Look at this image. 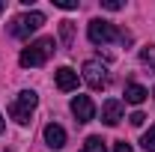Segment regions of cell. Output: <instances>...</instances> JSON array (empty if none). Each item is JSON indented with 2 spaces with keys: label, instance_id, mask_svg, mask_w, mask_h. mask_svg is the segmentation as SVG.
<instances>
[{
  "label": "cell",
  "instance_id": "obj_1",
  "mask_svg": "<svg viewBox=\"0 0 155 152\" xmlns=\"http://www.w3.org/2000/svg\"><path fill=\"white\" fill-rule=\"evenodd\" d=\"M57 51V42L51 36H42V39H36L30 48H24L21 51V57H18V63L24 66V69H33V66H45L48 60H51V54Z\"/></svg>",
  "mask_w": 155,
  "mask_h": 152
},
{
  "label": "cell",
  "instance_id": "obj_2",
  "mask_svg": "<svg viewBox=\"0 0 155 152\" xmlns=\"http://www.w3.org/2000/svg\"><path fill=\"white\" fill-rule=\"evenodd\" d=\"M87 36H90V42L93 45H107V42H114V39H119V42H128V33H119L110 21L104 18H93L90 21V27H87Z\"/></svg>",
  "mask_w": 155,
  "mask_h": 152
},
{
  "label": "cell",
  "instance_id": "obj_3",
  "mask_svg": "<svg viewBox=\"0 0 155 152\" xmlns=\"http://www.w3.org/2000/svg\"><path fill=\"white\" fill-rule=\"evenodd\" d=\"M36 104H39V95L33 93V90H21L18 98L9 104V116H12L18 125H27L30 116H33V111H36Z\"/></svg>",
  "mask_w": 155,
  "mask_h": 152
},
{
  "label": "cell",
  "instance_id": "obj_4",
  "mask_svg": "<svg viewBox=\"0 0 155 152\" xmlns=\"http://www.w3.org/2000/svg\"><path fill=\"white\" fill-rule=\"evenodd\" d=\"M42 24H45V15L42 12H24V15H18V18L9 24V33L15 39H27L30 33H36Z\"/></svg>",
  "mask_w": 155,
  "mask_h": 152
},
{
  "label": "cell",
  "instance_id": "obj_5",
  "mask_svg": "<svg viewBox=\"0 0 155 152\" xmlns=\"http://www.w3.org/2000/svg\"><path fill=\"white\" fill-rule=\"evenodd\" d=\"M84 81L90 84V90H104L107 87V66L101 60H87L84 63Z\"/></svg>",
  "mask_w": 155,
  "mask_h": 152
},
{
  "label": "cell",
  "instance_id": "obj_6",
  "mask_svg": "<svg viewBox=\"0 0 155 152\" xmlns=\"http://www.w3.org/2000/svg\"><path fill=\"white\" fill-rule=\"evenodd\" d=\"M72 114H75L78 122L96 119V104H93V98H90V95H75V98H72Z\"/></svg>",
  "mask_w": 155,
  "mask_h": 152
},
{
  "label": "cell",
  "instance_id": "obj_7",
  "mask_svg": "<svg viewBox=\"0 0 155 152\" xmlns=\"http://www.w3.org/2000/svg\"><path fill=\"white\" fill-rule=\"evenodd\" d=\"M119 119H122V101L119 98H107L101 104V122L114 128V125H119Z\"/></svg>",
  "mask_w": 155,
  "mask_h": 152
},
{
  "label": "cell",
  "instance_id": "obj_8",
  "mask_svg": "<svg viewBox=\"0 0 155 152\" xmlns=\"http://www.w3.org/2000/svg\"><path fill=\"white\" fill-rule=\"evenodd\" d=\"M42 137H45V143H48L51 149H63V146H66V128L57 125V122H48L45 131H42Z\"/></svg>",
  "mask_w": 155,
  "mask_h": 152
},
{
  "label": "cell",
  "instance_id": "obj_9",
  "mask_svg": "<svg viewBox=\"0 0 155 152\" xmlns=\"http://www.w3.org/2000/svg\"><path fill=\"white\" fill-rule=\"evenodd\" d=\"M54 81H57V87L63 90V93L78 90V72H75V69H69V66H60L57 72H54Z\"/></svg>",
  "mask_w": 155,
  "mask_h": 152
},
{
  "label": "cell",
  "instance_id": "obj_10",
  "mask_svg": "<svg viewBox=\"0 0 155 152\" xmlns=\"http://www.w3.org/2000/svg\"><path fill=\"white\" fill-rule=\"evenodd\" d=\"M146 98H149V90L146 87H140V84H128L125 87V101L128 104H143Z\"/></svg>",
  "mask_w": 155,
  "mask_h": 152
},
{
  "label": "cell",
  "instance_id": "obj_11",
  "mask_svg": "<svg viewBox=\"0 0 155 152\" xmlns=\"http://www.w3.org/2000/svg\"><path fill=\"white\" fill-rule=\"evenodd\" d=\"M81 152H104V140L98 134H93V137H87V143H84Z\"/></svg>",
  "mask_w": 155,
  "mask_h": 152
},
{
  "label": "cell",
  "instance_id": "obj_12",
  "mask_svg": "<svg viewBox=\"0 0 155 152\" xmlns=\"http://www.w3.org/2000/svg\"><path fill=\"white\" fill-rule=\"evenodd\" d=\"M140 63H143V66H149V69H155V45L140 48Z\"/></svg>",
  "mask_w": 155,
  "mask_h": 152
},
{
  "label": "cell",
  "instance_id": "obj_13",
  "mask_svg": "<svg viewBox=\"0 0 155 152\" xmlns=\"http://www.w3.org/2000/svg\"><path fill=\"white\" fill-rule=\"evenodd\" d=\"M60 36L66 45H72V36H75V27H72V21H60Z\"/></svg>",
  "mask_w": 155,
  "mask_h": 152
},
{
  "label": "cell",
  "instance_id": "obj_14",
  "mask_svg": "<svg viewBox=\"0 0 155 152\" xmlns=\"http://www.w3.org/2000/svg\"><path fill=\"white\" fill-rule=\"evenodd\" d=\"M140 143H143V149H146V152H155V125L140 137Z\"/></svg>",
  "mask_w": 155,
  "mask_h": 152
},
{
  "label": "cell",
  "instance_id": "obj_15",
  "mask_svg": "<svg viewBox=\"0 0 155 152\" xmlns=\"http://www.w3.org/2000/svg\"><path fill=\"white\" fill-rule=\"evenodd\" d=\"M57 9H78V0H54Z\"/></svg>",
  "mask_w": 155,
  "mask_h": 152
},
{
  "label": "cell",
  "instance_id": "obj_16",
  "mask_svg": "<svg viewBox=\"0 0 155 152\" xmlns=\"http://www.w3.org/2000/svg\"><path fill=\"white\" fill-rule=\"evenodd\" d=\"M101 6H104V9H110V12H119V9H122V3H119V0H101Z\"/></svg>",
  "mask_w": 155,
  "mask_h": 152
},
{
  "label": "cell",
  "instance_id": "obj_17",
  "mask_svg": "<svg viewBox=\"0 0 155 152\" xmlns=\"http://www.w3.org/2000/svg\"><path fill=\"white\" fill-rule=\"evenodd\" d=\"M128 122H131V125H143V122H146V116L140 114V111H134V114L128 116Z\"/></svg>",
  "mask_w": 155,
  "mask_h": 152
},
{
  "label": "cell",
  "instance_id": "obj_18",
  "mask_svg": "<svg viewBox=\"0 0 155 152\" xmlns=\"http://www.w3.org/2000/svg\"><path fill=\"white\" fill-rule=\"evenodd\" d=\"M114 152H131V146L125 140H119V143H114Z\"/></svg>",
  "mask_w": 155,
  "mask_h": 152
},
{
  "label": "cell",
  "instance_id": "obj_19",
  "mask_svg": "<svg viewBox=\"0 0 155 152\" xmlns=\"http://www.w3.org/2000/svg\"><path fill=\"white\" fill-rule=\"evenodd\" d=\"M3 128H6V122H3V116H0V134H3Z\"/></svg>",
  "mask_w": 155,
  "mask_h": 152
},
{
  "label": "cell",
  "instance_id": "obj_20",
  "mask_svg": "<svg viewBox=\"0 0 155 152\" xmlns=\"http://www.w3.org/2000/svg\"><path fill=\"white\" fill-rule=\"evenodd\" d=\"M0 12H3V3H0Z\"/></svg>",
  "mask_w": 155,
  "mask_h": 152
}]
</instances>
